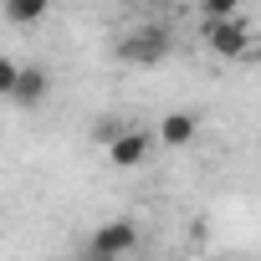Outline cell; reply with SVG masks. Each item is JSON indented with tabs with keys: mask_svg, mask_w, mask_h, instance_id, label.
I'll list each match as a JSON object with an SVG mask.
<instances>
[{
	"mask_svg": "<svg viewBox=\"0 0 261 261\" xmlns=\"http://www.w3.org/2000/svg\"><path fill=\"white\" fill-rule=\"evenodd\" d=\"M169 51H174V31L159 21L123 31V41H118V62H128V67H159Z\"/></svg>",
	"mask_w": 261,
	"mask_h": 261,
	"instance_id": "obj_1",
	"label": "cell"
},
{
	"mask_svg": "<svg viewBox=\"0 0 261 261\" xmlns=\"http://www.w3.org/2000/svg\"><path fill=\"white\" fill-rule=\"evenodd\" d=\"M200 36L210 41L215 57H230V62L251 51V26H246L241 16H205V21H200Z\"/></svg>",
	"mask_w": 261,
	"mask_h": 261,
	"instance_id": "obj_2",
	"label": "cell"
},
{
	"mask_svg": "<svg viewBox=\"0 0 261 261\" xmlns=\"http://www.w3.org/2000/svg\"><path fill=\"white\" fill-rule=\"evenodd\" d=\"M139 246V225L134 220H102L92 236H87V261H118Z\"/></svg>",
	"mask_w": 261,
	"mask_h": 261,
	"instance_id": "obj_3",
	"label": "cell"
},
{
	"mask_svg": "<svg viewBox=\"0 0 261 261\" xmlns=\"http://www.w3.org/2000/svg\"><path fill=\"white\" fill-rule=\"evenodd\" d=\"M149 149H154V139L144 128H123V134L108 144V159H113V169H134V164L149 159Z\"/></svg>",
	"mask_w": 261,
	"mask_h": 261,
	"instance_id": "obj_4",
	"label": "cell"
},
{
	"mask_svg": "<svg viewBox=\"0 0 261 261\" xmlns=\"http://www.w3.org/2000/svg\"><path fill=\"white\" fill-rule=\"evenodd\" d=\"M46 92H51V72H46V67H21V72H16V87H11V102L41 108Z\"/></svg>",
	"mask_w": 261,
	"mask_h": 261,
	"instance_id": "obj_5",
	"label": "cell"
},
{
	"mask_svg": "<svg viewBox=\"0 0 261 261\" xmlns=\"http://www.w3.org/2000/svg\"><path fill=\"white\" fill-rule=\"evenodd\" d=\"M195 134H200L195 113H164V123H159V144L164 149H185V144H195Z\"/></svg>",
	"mask_w": 261,
	"mask_h": 261,
	"instance_id": "obj_6",
	"label": "cell"
},
{
	"mask_svg": "<svg viewBox=\"0 0 261 261\" xmlns=\"http://www.w3.org/2000/svg\"><path fill=\"white\" fill-rule=\"evenodd\" d=\"M46 6H51V0H6L0 11H6L11 26H36V21L46 16Z\"/></svg>",
	"mask_w": 261,
	"mask_h": 261,
	"instance_id": "obj_7",
	"label": "cell"
},
{
	"mask_svg": "<svg viewBox=\"0 0 261 261\" xmlns=\"http://www.w3.org/2000/svg\"><path fill=\"white\" fill-rule=\"evenodd\" d=\"M118 134H123V123H118V118H97V123H92V139H97L102 149H108V144H113Z\"/></svg>",
	"mask_w": 261,
	"mask_h": 261,
	"instance_id": "obj_8",
	"label": "cell"
},
{
	"mask_svg": "<svg viewBox=\"0 0 261 261\" xmlns=\"http://www.w3.org/2000/svg\"><path fill=\"white\" fill-rule=\"evenodd\" d=\"M200 16H241V0H200Z\"/></svg>",
	"mask_w": 261,
	"mask_h": 261,
	"instance_id": "obj_9",
	"label": "cell"
},
{
	"mask_svg": "<svg viewBox=\"0 0 261 261\" xmlns=\"http://www.w3.org/2000/svg\"><path fill=\"white\" fill-rule=\"evenodd\" d=\"M16 72H21V67H16L11 57H0V97H11V87H16Z\"/></svg>",
	"mask_w": 261,
	"mask_h": 261,
	"instance_id": "obj_10",
	"label": "cell"
},
{
	"mask_svg": "<svg viewBox=\"0 0 261 261\" xmlns=\"http://www.w3.org/2000/svg\"><path fill=\"white\" fill-rule=\"evenodd\" d=\"M144 6H169V0H144Z\"/></svg>",
	"mask_w": 261,
	"mask_h": 261,
	"instance_id": "obj_11",
	"label": "cell"
}]
</instances>
